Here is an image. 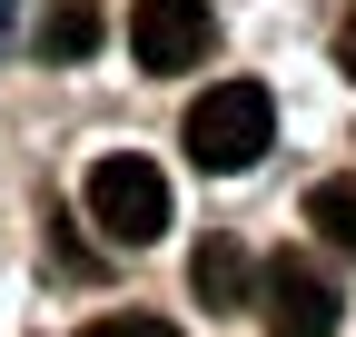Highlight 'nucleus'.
Here are the masks:
<instances>
[{"mask_svg": "<svg viewBox=\"0 0 356 337\" xmlns=\"http://www.w3.org/2000/svg\"><path fill=\"white\" fill-rule=\"evenodd\" d=\"M267 139H277V100H267V79H218V90H198V100H188V130H178V149H188L208 179L257 168Z\"/></svg>", "mask_w": 356, "mask_h": 337, "instance_id": "nucleus-1", "label": "nucleus"}, {"mask_svg": "<svg viewBox=\"0 0 356 337\" xmlns=\"http://www.w3.org/2000/svg\"><path fill=\"white\" fill-rule=\"evenodd\" d=\"M89 228L119 238V248L168 238V168L149 149H109L99 168H89Z\"/></svg>", "mask_w": 356, "mask_h": 337, "instance_id": "nucleus-2", "label": "nucleus"}, {"mask_svg": "<svg viewBox=\"0 0 356 337\" xmlns=\"http://www.w3.org/2000/svg\"><path fill=\"white\" fill-rule=\"evenodd\" d=\"M257 318H267V337H337L346 288L317 248H277V258H257Z\"/></svg>", "mask_w": 356, "mask_h": 337, "instance_id": "nucleus-3", "label": "nucleus"}, {"mask_svg": "<svg viewBox=\"0 0 356 337\" xmlns=\"http://www.w3.org/2000/svg\"><path fill=\"white\" fill-rule=\"evenodd\" d=\"M218 50V20H208V0H129V60H139L149 79H178V70H198Z\"/></svg>", "mask_w": 356, "mask_h": 337, "instance_id": "nucleus-4", "label": "nucleus"}, {"mask_svg": "<svg viewBox=\"0 0 356 337\" xmlns=\"http://www.w3.org/2000/svg\"><path fill=\"white\" fill-rule=\"evenodd\" d=\"M188 288H198V308H218V318H248V298H257V258H248V238H198L188 248Z\"/></svg>", "mask_w": 356, "mask_h": 337, "instance_id": "nucleus-5", "label": "nucleus"}, {"mask_svg": "<svg viewBox=\"0 0 356 337\" xmlns=\"http://www.w3.org/2000/svg\"><path fill=\"white\" fill-rule=\"evenodd\" d=\"M99 40H109L99 0H50L40 10V60H99Z\"/></svg>", "mask_w": 356, "mask_h": 337, "instance_id": "nucleus-6", "label": "nucleus"}, {"mask_svg": "<svg viewBox=\"0 0 356 337\" xmlns=\"http://www.w3.org/2000/svg\"><path fill=\"white\" fill-rule=\"evenodd\" d=\"M307 228L356 258V179H317V189H307Z\"/></svg>", "mask_w": 356, "mask_h": 337, "instance_id": "nucleus-7", "label": "nucleus"}, {"mask_svg": "<svg viewBox=\"0 0 356 337\" xmlns=\"http://www.w3.org/2000/svg\"><path fill=\"white\" fill-rule=\"evenodd\" d=\"M79 337H178L168 318H149V308H129V318H89Z\"/></svg>", "mask_w": 356, "mask_h": 337, "instance_id": "nucleus-8", "label": "nucleus"}, {"mask_svg": "<svg viewBox=\"0 0 356 337\" xmlns=\"http://www.w3.org/2000/svg\"><path fill=\"white\" fill-rule=\"evenodd\" d=\"M337 70L356 79V0H346V20H337Z\"/></svg>", "mask_w": 356, "mask_h": 337, "instance_id": "nucleus-9", "label": "nucleus"}]
</instances>
